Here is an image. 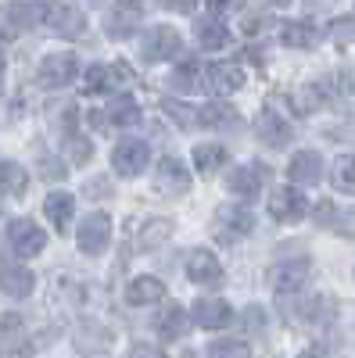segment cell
<instances>
[{
  "label": "cell",
  "instance_id": "cell-1",
  "mask_svg": "<svg viewBox=\"0 0 355 358\" xmlns=\"http://www.w3.org/2000/svg\"><path fill=\"white\" fill-rule=\"evenodd\" d=\"M255 229V215L241 204H219L216 208V219H212V236L219 244H237Z\"/></svg>",
  "mask_w": 355,
  "mask_h": 358
},
{
  "label": "cell",
  "instance_id": "cell-2",
  "mask_svg": "<svg viewBox=\"0 0 355 358\" xmlns=\"http://www.w3.org/2000/svg\"><path fill=\"white\" fill-rule=\"evenodd\" d=\"M183 50V36L176 33L172 25H151L140 40V57L147 65H158V62H172L176 54Z\"/></svg>",
  "mask_w": 355,
  "mask_h": 358
},
{
  "label": "cell",
  "instance_id": "cell-3",
  "mask_svg": "<svg viewBox=\"0 0 355 358\" xmlns=\"http://www.w3.org/2000/svg\"><path fill=\"white\" fill-rule=\"evenodd\" d=\"M144 22V0H115L104 15V36L108 40H130Z\"/></svg>",
  "mask_w": 355,
  "mask_h": 358
},
{
  "label": "cell",
  "instance_id": "cell-4",
  "mask_svg": "<svg viewBox=\"0 0 355 358\" xmlns=\"http://www.w3.org/2000/svg\"><path fill=\"white\" fill-rule=\"evenodd\" d=\"M265 183H270V165H262V162H241L226 176V190L233 197H244V201L258 197Z\"/></svg>",
  "mask_w": 355,
  "mask_h": 358
},
{
  "label": "cell",
  "instance_id": "cell-5",
  "mask_svg": "<svg viewBox=\"0 0 355 358\" xmlns=\"http://www.w3.org/2000/svg\"><path fill=\"white\" fill-rule=\"evenodd\" d=\"M255 133H258V140L265 143V147H287L291 143V136H294V129H291V118L277 108V104H262L258 108V115H255Z\"/></svg>",
  "mask_w": 355,
  "mask_h": 358
},
{
  "label": "cell",
  "instance_id": "cell-6",
  "mask_svg": "<svg viewBox=\"0 0 355 358\" xmlns=\"http://www.w3.org/2000/svg\"><path fill=\"white\" fill-rule=\"evenodd\" d=\"M76 76H79V62H76L72 50L47 54L43 62H40V69H36V83H40L43 90H62V86H69Z\"/></svg>",
  "mask_w": 355,
  "mask_h": 358
},
{
  "label": "cell",
  "instance_id": "cell-7",
  "mask_svg": "<svg viewBox=\"0 0 355 358\" xmlns=\"http://www.w3.org/2000/svg\"><path fill=\"white\" fill-rule=\"evenodd\" d=\"M147 162H151V147H147L144 140H137V136L118 140L115 151H111V169L123 179H137L147 169Z\"/></svg>",
  "mask_w": 355,
  "mask_h": 358
},
{
  "label": "cell",
  "instance_id": "cell-8",
  "mask_svg": "<svg viewBox=\"0 0 355 358\" xmlns=\"http://www.w3.org/2000/svg\"><path fill=\"white\" fill-rule=\"evenodd\" d=\"M54 36H62V40H79L86 33V18L79 8L65 4V0H50L47 4V22H43Z\"/></svg>",
  "mask_w": 355,
  "mask_h": 358
},
{
  "label": "cell",
  "instance_id": "cell-9",
  "mask_svg": "<svg viewBox=\"0 0 355 358\" xmlns=\"http://www.w3.org/2000/svg\"><path fill=\"white\" fill-rule=\"evenodd\" d=\"M8 244L18 258H36L47 248V233L33 219H11L8 222Z\"/></svg>",
  "mask_w": 355,
  "mask_h": 358
},
{
  "label": "cell",
  "instance_id": "cell-10",
  "mask_svg": "<svg viewBox=\"0 0 355 358\" xmlns=\"http://www.w3.org/2000/svg\"><path fill=\"white\" fill-rule=\"evenodd\" d=\"M270 219H277V222H302L305 215H309V201H305V194L302 190H294V187H277L273 194H270Z\"/></svg>",
  "mask_w": 355,
  "mask_h": 358
},
{
  "label": "cell",
  "instance_id": "cell-11",
  "mask_svg": "<svg viewBox=\"0 0 355 358\" xmlns=\"http://www.w3.org/2000/svg\"><path fill=\"white\" fill-rule=\"evenodd\" d=\"M76 241H79V251H83V255H101V251L111 244V215L90 212V215L79 222Z\"/></svg>",
  "mask_w": 355,
  "mask_h": 358
},
{
  "label": "cell",
  "instance_id": "cell-12",
  "mask_svg": "<svg viewBox=\"0 0 355 358\" xmlns=\"http://www.w3.org/2000/svg\"><path fill=\"white\" fill-rule=\"evenodd\" d=\"M133 79L126 62H115V65H90L83 76V94H108L115 86H126Z\"/></svg>",
  "mask_w": 355,
  "mask_h": 358
},
{
  "label": "cell",
  "instance_id": "cell-13",
  "mask_svg": "<svg viewBox=\"0 0 355 358\" xmlns=\"http://www.w3.org/2000/svg\"><path fill=\"white\" fill-rule=\"evenodd\" d=\"M187 280L197 287H219L223 283V265L209 248H194L187 255Z\"/></svg>",
  "mask_w": 355,
  "mask_h": 358
},
{
  "label": "cell",
  "instance_id": "cell-14",
  "mask_svg": "<svg viewBox=\"0 0 355 358\" xmlns=\"http://www.w3.org/2000/svg\"><path fill=\"white\" fill-rule=\"evenodd\" d=\"M287 179L294 187H312L323 179V158L319 151H294L287 162Z\"/></svg>",
  "mask_w": 355,
  "mask_h": 358
},
{
  "label": "cell",
  "instance_id": "cell-15",
  "mask_svg": "<svg viewBox=\"0 0 355 358\" xmlns=\"http://www.w3.org/2000/svg\"><path fill=\"white\" fill-rule=\"evenodd\" d=\"M47 4L50 0H15L4 8V22L11 29H36L47 22Z\"/></svg>",
  "mask_w": 355,
  "mask_h": 358
},
{
  "label": "cell",
  "instance_id": "cell-16",
  "mask_svg": "<svg viewBox=\"0 0 355 358\" xmlns=\"http://www.w3.org/2000/svg\"><path fill=\"white\" fill-rule=\"evenodd\" d=\"M194 322L201 326V330H226V326L233 322V308L226 301H219V297H201V301H194Z\"/></svg>",
  "mask_w": 355,
  "mask_h": 358
},
{
  "label": "cell",
  "instance_id": "cell-17",
  "mask_svg": "<svg viewBox=\"0 0 355 358\" xmlns=\"http://www.w3.org/2000/svg\"><path fill=\"white\" fill-rule=\"evenodd\" d=\"M155 183L162 194H187L190 190V169L180 162V158H162L158 162V172H155Z\"/></svg>",
  "mask_w": 355,
  "mask_h": 358
},
{
  "label": "cell",
  "instance_id": "cell-18",
  "mask_svg": "<svg viewBox=\"0 0 355 358\" xmlns=\"http://www.w3.org/2000/svg\"><path fill=\"white\" fill-rule=\"evenodd\" d=\"M33 287H36V276L29 273L25 265L0 258V290H4L8 297H29V294H33Z\"/></svg>",
  "mask_w": 355,
  "mask_h": 358
},
{
  "label": "cell",
  "instance_id": "cell-19",
  "mask_svg": "<svg viewBox=\"0 0 355 358\" xmlns=\"http://www.w3.org/2000/svg\"><path fill=\"white\" fill-rule=\"evenodd\" d=\"M309 268H312V262H309L305 255H298V258H291V262H280V265H273L270 280H273V287H277L280 294H287V290H298V287L305 283Z\"/></svg>",
  "mask_w": 355,
  "mask_h": 358
},
{
  "label": "cell",
  "instance_id": "cell-20",
  "mask_svg": "<svg viewBox=\"0 0 355 358\" xmlns=\"http://www.w3.org/2000/svg\"><path fill=\"white\" fill-rule=\"evenodd\" d=\"M280 43L291 47V50H312V47L319 43V29H316L309 18L284 22V25H280Z\"/></svg>",
  "mask_w": 355,
  "mask_h": 358
},
{
  "label": "cell",
  "instance_id": "cell-21",
  "mask_svg": "<svg viewBox=\"0 0 355 358\" xmlns=\"http://www.w3.org/2000/svg\"><path fill=\"white\" fill-rule=\"evenodd\" d=\"M165 297V283L158 276H137L130 287H126V305L133 308H147V305H158Z\"/></svg>",
  "mask_w": 355,
  "mask_h": 358
},
{
  "label": "cell",
  "instance_id": "cell-22",
  "mask_svg": "<svg viewBox=\"0 0 355 358\" xmlns=\"http://www.w3.org/2000/svg\"><path fill=\"white\" fill-rule=\"evenodd\" d=\"M43 215L54 222L57 233H65L69 222H72V215H76V197L69 190H50L47 201H43Z\"/></svg>",
  "mask_w": 355,
  "mask_h": 358
},
{
  "label": "cell",
  "instance_id": "cell-23",
  "mask_svg": "<svg viewBox=\"0 0 355 358\" xmlns=\"http://www.w3.org/2000/svg\"><path fill=\"white\" fill-rule=\"evenodd\" d=\"M209 86L216 90V94H237V90L244 86V69L237 62H216L209 65Z\"/></svg>",
  "mask_w": 355,
  "mask_h": 358
},
{
  "label": "cell",
  "instance_id": "cell-24",
  "mask_svg": "<svg viewBox=\"0 0 355 358\" xmlns=\"http://www.w3.org/2000/svg\"><path fill=\"white\" fill-rule=\"evenodd\" d=\"M194 40H197L204 50H223V47H230V29H226L216 15L194 18Z\"/></svg>",
  "mask_w": 355,
  "mask_h": 358
},
{
  "label": "cell",
  "instance_id": "cell-25",
  "mask_svg": "<svg viewBox=\"0 0 355 358\" xmlns=\"http://www.w3.org/2000/svg\"><path fill=\"white\" fill-rule=\"evenodd\" d=\"M334 97H330V86L327 79H316V83H305L298 94H294V108H298L302 115H312L316 108H327Z\"/></svg>",
  "mask_w": 355,
  "mask_h": 358
},
{
  "label": "cell",
  "instance_id": "cell-26",
  "mask_svg": "<svg viewBox=\"0 0 355 358\" xmlns=\"http://www.w3.org/2000/svg\"><path fill=\"white\" fill-rule=\"evenodd\" d=\"M204 83H209V69H201L197 62L176 65L172 76H169V86H172V90H180V94H194V90H201Z\"/></svg>",
  "mask_w": 355,
  "mask_h": 358
},
{
  "label": "cell",
  "instance_id": "cell-27",
  "mask_svg": "<svg viewBox=\"0 0 355 358\" xmlns=\"http://www.w3.org/2000/svg\"><path fill=\"white\" fill-rule=\"evenodd\" d=\"M108 122L111 126H118V129H133V126H140V118H144V111H140V104L130 97V94H123V97H115L111 104H108Z\"/></svg>",
  "mask_w": 355,
  "mask_h": 358
},
{
  "label": "cell",
  "instance_id": "cell-28",
  "mask_svg": "<svg viewBox=\"0 0 355 358\" xmlns=\"http://www.w3.org/2000/svg\"><path fill=\"white\" fill-rule=\"evenodd\" d=\"M241 115L233 111V104H223V101H209L197 108V126H209V129H223V126H237Z\"/></svg>",
  "mask_w": 355,
  "mask_h": 358
},
{
  "label": "cell",
  "instance_id": "cell-29",
  "mask_svg": "<svg viewBox=\"0 0 355 358\" xmlns=\"http://www.w3.org/2000/svg\"><path fill=\"white\" fill-rule=\"evenodd\" d=\"M190 158H194V169H197L201 176H212V172L223 169V162H226L230 155H226L223 143H194Z\"/></svg>",
  "mask_w": 355,
  "mask_h": 358
},
{
  "label": "cell",
  "instance_id": "cell-30",
  "mask_svg": "<svg viewBox=\"0 0 355 358\" xmlns=\"http://www.w3.org/2000/svg\"><path fill=\"white\" fill-rule=\"evenodd\" d=\"M29 187V172L18 162H0V194L8 197H22Z\"/></svg>",
  "mask_w": 355,
  "mask_h": 358
},
{
  "label": "cell",
  "instance_id": "cell-31",
  "mask_svg": "<svg viewBox=\"0 0 355 358\" xmlns=\"http://www.w3.org/2000/svg\"><path fill=\"white\" fill-rule=\"evenodd\" d=\"M172 219H147V226L140 229V251H155V248H162L169 236H172Z\"/></svg>",
  "mask_w": 355,
  "mask_h": 358
},
{
  "label": "cell",
  "instance_id": "cell-32",
  "mask_svg": "<svg viewBox=\"0 0 355 358\" xmlns=\"http://www.w3.org/2000/svg\"><path fill=\"white\" fill-rule=\"evenodd\" d=\"M187 322H190V315H187L180 305H169V308L162 312V319H158V334H162L165 341H180V337L187 334Z\"/></svg>",
  "mask_w": 355,
  "mask_h": 358
},
{
  "label": "cell",
  "instance_id": "cell-33",
  "mask_svg": "<svg viewBox=\"0 0 355 358\" xmlns=\"http://www.w3.org/2000/svg\"><path fill=\"white\" fill-rule=\"evenodd\" d=\"M330 183L341 194H355V155H341L330 169Z\"/></svg>",
  "mask_w": 355,
  "mask_h": 358
},
{
  "label": "cell",
  "instance_id": "cell-34",
  "mask_svg": "<svg viewBox=\"0 0 355 358\" xmlns=\"http://www.w3.org/2000/svg\"><path fill=\"white\" fill-rule=\"evenodd\" d=\"M209 358H251V348H248L244 341L223 337V341L209 344Z\"/></svg>",
  "mask_w": 355,
  "mask_h": 358
},
{
  "label": "cell",
  "instance_id": "cell-35",
  "mask_svg": "<svg viewBox=\"0 0 355 358\" xmlns=\"http://www.w3.org/2000/svg\"><path fill=\"white\" fill-rule=\"evenodd\" d=\"M327 36H330L337 47H348V43H355V15L334 18V22H330V29H327Z\"/></svg>",
  "mask_w": 355,
  "mask_h": 358
},
{
  "label": "cell",
  "instance_id": "cell-36",
  "mask_svg": "<svg viewBox=\"0 0 355 358\" xmlns=\"http://www.w3.org/2000/svg\"><path fill=\"white\" fill-rule=\"evenodd\" d=\"M162 108H165V115L172 118V122H180V126H197V111H194L190 104L165 97V101H162Z\"/></svg>",
  "mask_w": 355,
  "mask_h": 358
},
{
  "label": "cell",
  "instance_id": "cell-37",
  "mask_svg": "<svg viewBox=\"0 0 355 358\" xmlns=\"http://www.w3.org/2000/svg\"><path fill=\"white\" fill-rule=\"evenodd\" d=\"M90 155H94V143L86 140V136H79V133H69V158L76 165H86V162H90Z\"/></svg>",
  "mask_w": 355,
  "mask_h": 358
},
{
  "label": "cell",
  "instance_id": "cell-38",
  "mask_svg": "<svg viewBox=\"0 0 355 358\" xmlns=\"http://www.w3.org/2000/svg\"><path fill=\"white\" fill-rule=\"evenodd\" d=\"M158 4H162L165 11H176V15H194L197 0H158Z\"/></svg>",
  "mask_w": 355,
  "mask_h": 358
},
{
  "label": "cell",
  "instance_id": "cell-39",
  "mask_svg": "<svg viewBox=\"0 0 355 358\" xmlns=\"http://www.w3.org/2000/svg\"><path fill=\"white\" fill-rule=\"evenodd\" d=\"M130 358H165L155 344H133L130 348Z\"/></svg>",
  "mask_w": 355,
  "mask_h": 358
},
{
  "label": "cell",
  "instance_id": "cell-40",
  "mask_svg": "<svg viewBox=\"0 0 355 358\" xmlns=\"http://www.w3.org/2000/svg\"><path fill=\"white\" fill-rule=\"evenodd\" d=\"M111 190H108V179L104 176H97L94 183H86V197H108Z\"/></svg>",
  "mask_w": 355,
  "mask_h": 358
},
{
  "label": "cell",
  "instance_id": "cell-41",
  "mask_svg": "<svg viewBox=\"0 0 355 358\" xmlns=\"http://www.w3.org/2000/svg\"><path fill=\"white\" fill-rule=\"evenodd\" d=\"M204 8H209V11L219 18L223 11H230V8H233V0H204Z\"/></svg>",
  "mask_w": 355,
  "mask_h": 358
},
{
  "label": "cell",
  "instance_id": "cell-42",
  "mask_svg": "<svg viewBox=\"0 0 355 358\" xmlns=\"http://www.w3.org/2000/svg\"><path fill=\"white\" fill-rule=\"evenodd\" d=\"M50 162H54V158L43 162V176H47V179H65V165H50Z\"/></svg>",
  "mask_w": 355,
  "mask_h": 358
},
{
  "label": "cell",
  "instance_id": "cell-43",
  "mask_svg": "<svg viewBox=\"0 0 355 358\" xmlns=\"http://www.w3.org/2000/svg\"><path fill=\"white\" fill-rule=\"evenodd\" d=\"M298 358H327V351L323 348H305V351H298Z\"/></svg>",
  "mask_w": 355,
  "mask_h": 358
},
{
  "label": "cell",
  "instance_id": "cell-44",
  "mask_svg": "<svg viewBox=\"0 0 355 358\" xmlns=\"http://www.w3.org/2000/svg\"><path fill=\"white\" fill-rule=\"evenodd\" d=\"M0 83H4V50H0Z\"/></svg>",
  "mask_w": 355,
  "mask_h": 358
},
{
  "label": "cell",
  "instance_id": "cell-45",
  "mask_svg": "<svg viewBox=\"0 0 355 358\" xmlns=\"http://www.w3.org/2000/svg\"><path fill=\"white\" fill-rule=\"evenodd\" d=\"M273 4H291V0H273Z\"/></svg>",
  "mask_w": 355,
  "mask_h": 358
}]
</instances>
